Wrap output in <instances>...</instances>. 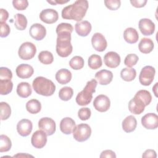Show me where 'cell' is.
<instances>
[{
    "label": "cell",
    "mask_w": 158,
    "mask_h": 158,
    "mask_svg": "<svg viewBox=\"0 0 158 158\" xmlns=\"http://www.w3.org/2000/svg\"><path fill=\"white\" fill-rule=\"evenodd\" d=\"M33 129L32 122L28 119H22L20 120L17 125V130L22 136H28Z\"/></svg>",
    "instance_id": "cell-18"
},
{
    "label": "cell",
    "mask_w": 158,
    "mask_h": 158,
    "mask_svg": "<svg viewBox=\"0 0 158 158\" xmlns=\"http://www.w3.org/2000/svg\"><path fill=\"white\" fill-rule=\"evenodd\" d=\"M137 125V121L133 115L127 116L122 122V128L126 133L133 131Z\"/></svg>",
    "instance_id": "cell-24"
},
{
    "label": "cell",
    "mask_w": 158,
    "mask_h": 158,
    "mask_svg": "<svg viewBox=\"0 0 158 158\" xmlns=\"http://www.w3.org/2000/svg\"><path fill=\"white\" fill-rule=\"evenodd\" d=\"M8 17H9L8 12L4 9H0V23L6 22Z\"/></svg>",
    "instance_id": "cell-48"
},
{
    "label": "cell",
    "mask_w": 158,
    "mask_h": 158,
    "mask_svg": "<svg viewBox=\"0 0 158 158\" xmlns=\"http://www.w3.org/2000/svg\"><path fill=\"white\" fill-rule=\"evenodd\" d=\"M138 59V56L135 54H128L125 58L124 64L128 67H131L136 64Z\"/></svg>",
    "instance_id": "cell-39"
},
{
    "label": "cell",
    "mask_w": 158,
    "mask_h": 158,
    "mask_svg": "<svg viewBox=\"0 0 158 158\" xmlns=\"http://www.w3.org/2000/svg\"><path fill=\"white\" fill-rule=\"evenodd\" d=\"M138 27L141 33L145 36H150L155 31V24L149 19H141L139 21Z\"/></svg>",
    "instance_id": "cell-15"
},
{
    "label": "cell",
    "mask_w": 158,
    "mask_h": 158,
    "mask_svg": "<svg viewBox=\"0 0 158 158\" xmlns=\"http://www.w3.org/2000/svg\"><path fill=\"white\" fill-rule=\"evenodd\" d=\"M98 82L95 79L88 81L84 89L80 91L76 97V102L81 106H86L90 103L93 98V93L96 91Z\"/></svg>",
    "instance_id": "cell-4"
},
{
    "label": "cell",
    "mask_w": 158,
    "mask_h": 158,
    "mask_svg": "<svg viewBox=\"0 0 158 158\" xmlns=\"http://www.w3.org/2000/svg\"><path fill=\"white\" fill-rule=\"evenodd\" d=\"M32 86L37 94L44 96L52 95L56 90L55 84L51 80L43 77L35 78L33 81Z\"/></svg>",
    "instance_id": "cell-3"
},
{
    "label": "cell",
    "mask_w": 158,
    "mask_h": 158,
    "mask_svg": "<svg viewBox=\"0 0 158 158\" xmlns=\"http://www.w3.org/2000/svg\"><path fill=\"white\" fill-rule=\"evenodd\" d=\"M30 35L35 40H42L46 35V30L45 27L38 23L33 24L29 30Z\"/></svg>",
    "instance_id": "cell-16"
},
{
    "label": "cell",
    "mask_w": 158,
    "mask_h": 158,
    "mask_svg": "<svg viewBox=\"0 0 158 158\" xmlns=\"http://www.w3.org/2000/svg\"><path fill=\"white\" fill-rule=\"evenodd\" d=\"M73 27L70 23H61L59 24L56 28V33H59L63 31H69L72 33L73 31Z\"/></svg>",
    "instance_id": "cell-44"
},
{
    "label": "cell",
    "mask_w": 158,
    "mask_h": 158,
    "mask_svg": "<svg viewBox=\"0 0 158 158\" xmlns=\"http://www.w3.org/2000/svg\"><path fill=\"white\" fill-rule=\"evenodd\" d=\"M56 79L57 81L61 84L65 85L69 83L72 79V73L66 69H61L56 73Z\"/></svg>",
    "instance_id": "cell-23"
},
{
    "label": "cell",
    "mask_w": 158,
    "mask_h": 158,
    "mask_svg": "<svg viewBox=\"0 0 158 158\" xmlns=\"http://www.w3.org/2000/svg\"><path fill=\"white\" fill-rule=\"evenodd\" d=\"M113 78L112 72L107 70H101L95 74V79L101 85H107L110 83Z\"/></svg>",
    "instance_id": "cell-19"
},
{
    "label": "cell",
    "mask_w": 158,
    "mask_h": 158,
    "mask_svg": "<svg viewBox=\"0 0 158 158\" xmlns=\"http://www.w3.org/2000/svg\"><path fill=\"white\" fill-rule=\"evenodd\" d=\"M32 93V89L30 85L27 82H21L17 87V94L23 98H28L31 95Z\"/></svg>",
    "instance_id": "cell-27"
},
{
    "label": "cell",
    "mask_w": 158,
    "mask_h": 158,
    "mask_svg": "<svg viewBox=\"0 0 158 158\" xmlns=\"http://www.w3.org/2000/svg\"><path fill=\"white\" fill-rule=\"evenodd\" d=\"M120 57L115 52L110 51L107 52L104 56V62L105 65L109 68H116L120 63Z\"/></svg>",
    "instance_id": "cell-17"
},
{
    "label": "cell",
    "mask_w": 158,
    "mask_h": 158,
    "mask_svg": "<svg viewBox=\"0 0 158 158\" xmlns=\"http://www.w3.org/2000/svg\"><path fill=\"white\" fill-rule=\"evenodd\" d=\"M154 47V44L152 40L148 38H142L138 44L139 50L143 54H148L151 52L153 50Z\"/></svg>",
    "instance_id": "cell-26"
},
{
    "label": "cell",
    "mask_w": 158,
    "mask_h": 158,
    "mask_svg": "<svg viewBox=\"0 0 158 158\" xmlns=\"http://www.w3.org/2000/svg\"><path fill=\"white\" fill-rule=\"evenodd\" d=\"M91 135V129L86 123H80L75 125L73 130V136L78 142L86 141Z\"/></svg>",
    "instance_id": "cell-5"
},
{
    "label": "cell",
    "mask_w": 158,
    "mask_h": 158,
    "mask_svg": "<svg viewBox=\"0 0 158 158\" xmlns=\"http://www.w3.org/2000/svg\"><path fill=\"white\" fill-rule=\"evenodd\" d=\"M110 106L109 98L104 94L98 95L95 98L93 101V106L95 109L99 112H104L109 110Z\"/></svg>",
    "instance_id": "cell-9"
},
{
    "label": "cell",
    "mask_w": 158,
    "mask_h": 158,
    "mask_svg": "<svg viewBox=\"0 0 158 158\" xmlns=\"http://www.w3.org/2000/svg\"><path fill=\"white\" fill-rule=\"evenodd\" d=\"M41 20L48 24L56 22L59 19L58 12L52 9H46L43 10L40 14Z\"/></svg>",
    "instance_id": "cell-11"
},
{
    "label": "cell",
    "mask_w": 158,
    "mask_h": 158,
    "mask_svg": "<svg viewBox=\"0 0 158 158\" xmlns=\"http://www.w3.org/2000/svg\"><path fill=\"white\" fill-rule=\"evenodd\" d=\"M91 44L94 49L99 52L106 50L107 43L105 37L100 33H94L91 38Z\"/></svg>",
    "instance_id": "cell-12"
},
{
    "label": "cell",
    "mask_w": 158,
    "mask_h": 158,
    "mask_svg": "<svg viewBox=\"0 0 158 158\" xmlns=\"http://www.w3.org/2000/svg\"><path fill=\"white\" fill-rule=\"evenodd\" d=\"M36 52V46L31 42H25L19 49L18 54L22 60H27L32 59Z\"/></svg>",
    "instance_id": "cell-6"
},
{
    "label": "cell",
    "mask_w": 158,
    "mask_h": 158,
    "mask_svg": "<svg viewBox=\"0 0 158 158\" xmlns=\"http://www.w3.org/2000/svg\"><path fill=\"white\" fill-rule=\"evenodd\" d=\"M91 25L87 20L80 21L75 23V30L80 36H86L91 31Z\"/></svg>",
    "instance_id": "cell-21"
},
{
    "label": "cell",
    "mask_w": 158,
    "mask_h": 158,
    "mask_svg": "<svg viewBox=\"0 0 158 158\" xmlns=\"http://www.w3.org/2000/svg\"><path fill=\"white\" fill-rule=\"evenodd\" d=\"M75 127V122L70 117H64L60 122V130L65 135H70Z\"/></svg>",
    "instance_id": "cell-22"
},
{
    "label": "cell",
    "mask_w": 158,
    "mask_h": 158,
    "mask_svg": "<svg viewBox=\"0 0 158 158\" xmlns=\"http://www.w3.org/2000/svg\"><path fill=\"white\" fill-rule=\"evenodd\" d=\"M88 66L89 68L93 70L98 69L102 66V62L100 56L97 54H93L90 56L88 60Z\"/></svg>",
    "instance_id": "cell-31"
},
{
    "label": "cell",
    "mask_w": 158,
    "mask_h": 158,
    "mask_svg": "<svg viewBox=\"0 0 158 158\" xmlns=\"http://www.w3.org/2000/svg\"><path fill=\"white\" fill-rule=\"evenodd\" d=\"M91 110L88 107H82L78 112V116L81 120H87L91 117Z\"/></svg>",
    "instance_id": "cell-40"
},
{
    "label": "cell",
    "mask_w": 158,
    "mask_h": 158,
    "mask_svg": "<svg viewBox=\"0 0 158 158\" xmlns=\"http://www.w3.org/2000/svg\"><path fill=\"white\" fill-rule=\"evenodd\" d=\"M15 27L19 30H24L27 26V19L22 14H17L14 15Z\"/></svg>",
    "instance_id": "cell-30"
},
{
    "label": "cell",
    "mask_w": 158,
    "mask_h": 158,
    "mask_svg": "<svg viewBox=\"0 0 158 158\" xmlns=\"http://www.w3.org/2000/svg\"><path fill=\"white\" fill-rule=\"evenodd\" d=\"M69 65L73 70H77L81 69L84 66V60L81 56H74L70 59Z\"/></svg>",
    "instance_id": "cell-36"
},
{
    "label": "cell",
    "mask_w": 158,
    "mask_h": 158,
    "mask_svg": "<svg viewBox=\"0 0 158 158\" xmlns=\"http://www.w3.org/2000/svg\"><path fill=\"white\" fill-rule=\"evenodd\" d=\"M128 106L129 110L135 115L141 114L144 110L146 107L143 101L136 95L130 101Z\"/></svg>",
    "instance_id": "cell-14"
},
{
    "label": "cell",
    "mask_w": 158,
    "mask_h": 158,
    "mask_svg": "<svg viewBox=\"0 0 158 158\" xmlns=\"http://www.w3.org/2000/svg\"><path fill=\"white\" fill-rule=\"evenodd\" d=\"M104 4L109 9L115 10L120 7L121 2L120 0H105Z\"/></svg>",
    "instance_id": "cell-42"
},
{
    "label": "cell",
    "mask_w": 158,
    "mask_h": 158,
    "mask_svg": "<svg viewBox=\"0 0 158 158\" xmlns=\"http://www.w3.org/2000/svg\"><path fill=\"white\" fill-rule=\"evenodd\" d=\"M12 78V73L10 69L5 67L0 68V80H11Z\"/></svg>",
    "instance_id": "cell-41"
},
{
    "label": "cell",
    "mask_w": 158,
    "mask_h": 158,
    "mask_svg": "<svg viewBox=\"0 0 158 158\" xmlns=\"http://www.w3.org/2000/svg\"><path fill=\"white\" fill-rule=\"evenodd\" d=\"M56 52L62 57H68L73 51L71 44V33L63 31L57 34Z\"/></svg>",
    "instance_id": "cell-2"
},
{
    "label": "cell",
    "mask_w": 158,
    "mask_h": 158,
    "mask_svg": "<svg viewBox=\"0 0 158 158\" xmlns=\"http://www.w3.org/2000/svg\"><path fill=\"white\" fill-rule=\"evenodd\" d=\"M38 127L48 136H51L55 133L56 126L54 120L51 118L43 117L38 122Z\"/></svg>",
    "instance_id": "cell-8"
},
{
    "label": "cell",
    "mask_w": 158,
    "mask_h": 158,
    "mask_svg": "<svg viewBox=\"0 0 158 158\" xmlns=\"http://www.w3.org/2000/svg\"><path fill=\"white\" fill-rule=\"evenodd\" d=\"M100 157L101 158H103V157H107V158L114 157L115 158L116 157V155L115 152L112 150H105L101 152L100 155Z\"/></svg>",
    "instance_id": "cell-47"
},
{
    "label": "cell",
    "mask_w": 158,
    "mask_h": 158,
    "mask_svg": "<svg viewBox=\"0 0 158 158\" xmlns=\"http://www.w3.org/2000/svg\"><path fill=\"white\" fill-rule=\"evenodd\" d=\"M1 25V33H0V36L1 38H4L7 37L10 31V27L7 23L6 22L4 23H0Z\"/></svg>",
    "instance_id": "cell-45"
},
{
    "label": "cell",
    "mask_w": 158,
    "mask_h": 158,
    "mask_svg": "<svg viewBox=\"0 0 158 158\" xmlns=\"http://www.w3.org/2000/svg\"><path fill=\"white\" fill-rule=\"evenodd\" d=\"M157 83H156V84H155V85L153 86V88H152V91H153V92H154V94H155V96L157 97Z\"/></svg>",
    "instance_id": "cell-51"
},
{
    "label": "cell",
    "mask_w": 158,
    "mask_h": 158,
    "mask_svg": "<svg viewBox=\"0 0 158 158\" xmlns=\"http://www.w3.org/2000/svg\"><path fill=\"white\" fill-rule=\"evenodd\" d=\"M26 109L28 112L32 114H36L41 109V104L40 102L35 99L28 101L26 104Z\"/></svg>",
    "instance_id": "cell-28"
},
{
    "label": "cell",
    "mask_w": 158,
    "mask_h": 158,
    "mask_svg": "<svg viewBox=\"0 0 158 158\" xmlns=\"http://www.w3.org/2000/svg\"><path fill=\"white\" fill-rule=\"evenodd\" d=\"M141 124L146 129H156L158 127V116L154 113L146 114L141 118Z\"/></svg>",
    "instance_id": "cell-13"
},
{
    "label": "cell",
    "mask_w": 158,
    "mask_h": 158,
    "mask_svg": "<svg viewBox=\"0 0 158 158\" xmlns=\"http://www.w3.org/2000/svg\"><path fill=\"white\" fill-rule=\"evenodd\" d=\"M12 146V143L10 138L4 135L0 136V152H7Z\"/></svg>",
    "instance_id": "cell-34"
},
{
    "label": "cell",
    "mask_w": 158,
    "mask_h": 158,
    "mask_svg": "<svg viewBox=\"0 0 158 158\" xmlns=\"http://www.w3.org/2000/svg\"><path fill=\"white\" fill-rule=\"evenodd\" d=\"M130 3L131 5L135 7L140 8L144 7L147 3L146 0H131L130 1Z\"/></svg>",
    "instance_id": "cell-46"
},
{
    "label": "cell",
    "mask_w": 158,
    "mask_h": 158,
    "mask_svg": "<svg viewBox=\"0 0 158 158\" xmlns=\"http://www.w3.org/2000/svg\"><path fill=\"white\" fill-rule=\"evenodd\" d=\"M0 109L1 120H5L9 118L11 114V109L9 104L6 102H1Z\"/></svg>",
    "instance_id": "cell-37"
},
{
    "label": "cell",
    "mask_w": 158,
    "mask_h": 158,
    "mask_svg": "<svg viewBox=\"0 0 158 158\" xmlns=\"http://www.w3.org/2000/svg\"><path fill=\"white\" fill-rule=\"evenodd\" d=\"M73 89L69 86H65L62 88L59 92V97L62 101H69L73 96Z\"/></svg>",
    "instance_id": "cell-35"
},
{
    "label": "cell",
    "mask_w": 158,
    "mask_h": 158,
    "mask_svg": "<svg viewBox=\"0 0 158 158\" xmlns=\"http://www.w3.org/2000/svg\"><path fill=\"white\" fill-rule=\"evenodd\" d=\"M143 157H157L156 152L153 149H147L146 150L142 155Z\"/></svg>",
    "instance_id": "cell-49"
},
{
    "label": "cell",
    "mask_w": 158,
    "mask_h": 158,
    "mask_svg": "<svg viewBox=\"0 0 158 158\" xmlns=\"http://www.w3.org/2000/svg\"><path fill=\"white\" fill-rule=\"evenodd\" d=\"M88 8L86 0H78L73 4L65 7L62 10V17L64 19L81 21L85 17Z\"/></svg>",
    "instance_id": "cell-1"
},
{
    "label": "cell",
    "mask_w": 158,
    "mask_h": 158,
    "mask_svg": "<svg viewBox=\"0 0 158 158\" xmlns=\"http://www.w3.org/2000/svg\"><path fill=\"white\" fill-rule=\"evenodd\" d=\"M136 76V72L133 68L126 67L123 68L120 72L121 78L126 81H133Z\"/></svg>",
    "instance_id": "cell-29"
},
{
    "label": "cell",
    "mask_w": 158,
    "mask_h": 158,
    "mask_svg": "<svg viewBox=\"0 0 158 158\" xmlns=\"http://www.w3.org/2000/svg\"><path fill=\"white\" fill-rule=\"evenodd\" d=\"M156 73L155 69L150 65L144 67L139 73V81L142 85L149 86L153 81Z\"/></svg>",
    "instance_id": "cell-7"
},
{
    "label": "cell",
    "mask_w": 158,
    "mask_h": 158,
    "mask_svg": "<svg viewBox=\"0 0 158 158\" xmlns=\"http://www.w3.org/2000/svg\"><path fill=\"white\" fill-rule=\"evenodd\" d=\"M14 7L18 10H25L28 6V2L27 0H14L12 1Z\"/></svg>",
    "instance_id": "cell-43"
},
{
    "label": "cell",
    "mask_w": 158,
    "mask_h": 158,
    "mask_svg": "<svg viewBox=\"0 0 158 158\" xmlns=\"http://www.w3.org/2000/svg\"><path fill=\"white\" fill-rule=\"evenodd\" d=\"M33 157L31 155H29V154H18L17 155H15L14 156V157Z\"/></svg>",
    "instance_id": "cell-50"
},
{
    "label": "cell",
    "mask_w": 158,
    "mask_h": 158,
    "mask_svg": "<svg viewBox=\"0 0 158 158\" xmlns=\"http://www.w3.org/2000/svg\"><path fill=\"white\" fill-rule=\"evenodd\" d=\"M135 95L138 98H139L143 101L145 106H148L152 101L151 94L147 90H145V89L139 90L138 91L136 92Z\"/></svg>",
    "instance_id": "cell-38"
},
{
    "label": "cell",
    "mask_w": 158,
    "mask_h": 158,
    "mask_svg": "<svg viewBox=\"0 0 158 158\" xmlns=\"http://www.w3.org/2000/svg\"><path fill=\"white\" fill-rule=\"evenodd\" d=\"M38 57L40 62L44 65L51 64L54 60L52 54L48 51H43L40 52Z\"/></svg>",
    "instance_id": "cell-32"
},
{
    "label": "cell",
    "mask_w": 158,
    "mask_h": 158,
    "mask_svg": "<svg viewBox=\"0 0 158 158\" xmlns=\"http://www.w3.org/2000/svg\"><path fill=\"white\" fill-rule=\"evenodd\" d=\"M123 38L125 41L128 43L134 44L138 41L139 35L136 29L129 27L125 30L123 32Z\"/></svg>",
    "instance_id": "cell-25"
},
{
    "label": "cell",
    "mask_w": 158,
    "mask_h": 158,
    "mask_svg": "<svg viewBox=\"0 0 158 158\" xmlns=\"http://www.w3.org/2000/svg\"><path fill=\"white\" fill-rule=\"evenodd\" d=\"M47 136L46 133L41 130L36 131L31 136V144L35 148H43L47 143Z\"/></svg>",
    "instance_id": "cell-10"
},
{
    "label": "cell",
    "mask_w": 158,
    "mask_h": 158,
    "mask_svg": "<svg viewBox=\"0 0 158 158\" xmlns=\"http://www.w3.org/2000/svg\"><path fill=\"white\" fill-rule=\"evenodd\" d=\"M13 88V83L11 80H0V94L6 95L10 93Z\"/></svg>",
    "instance_id": "cell-33"
},
{
    "label": "cell",
    "mask_w": 158,
    "mask_h": 158,
    "mask_svg": "<svg viewBox=\"0 0 158 158\" xmlns=\"http://www.w3.org/2000/svg\"><path fill=\"white\" fill-rule=\"evenodd\" d=\"M15 72L18 77L25 79L28 78L33 75L34 70L31 65L26 64H22L17 67Z\"/></svg>",
    "instance_id": "cell-20"
}]
</instances>
